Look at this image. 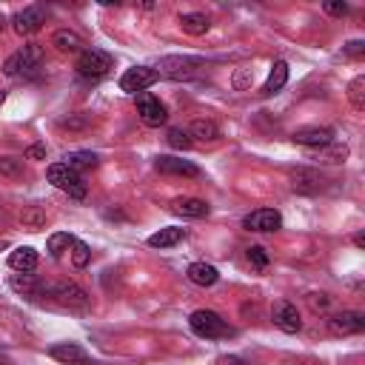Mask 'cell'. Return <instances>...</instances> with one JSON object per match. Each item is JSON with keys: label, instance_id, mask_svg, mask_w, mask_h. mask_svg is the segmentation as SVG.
<instances>
[{"label": "cell", "instance_id": "obj_1", "mask_svg": "<svg viewBox=\"0 0 365 365\" xmlns=\"http://www.w3.org/2000/svg\"><path fill=\"white\" fill-rule=\"evenodd\" d=\"M40 294L52 297L57 305L71 308V311H89V305H91V297L78 283H48V285H43Z\"/></svg>", "mask_w": 365, "mask_h": 365}, {"label": "cell", "instance_id": "obj_2", "mask_svg": "<svg viewBox=\"0 0 365 365\" xmlns=\"http://www.w3.org/2000/svg\"><path fill=\"white\" fill-rule=\"evenodd\" d=\"M43 63V46L37 43H26L23 48H17L15 55L6 57L3 63V71L9 78H26V75H35Z\"/></svg>", "mask_w": 365, "mask_h": 365}, {"label": "cell", "instance_id": "obj_3", "mask_svg": "<svg viewBox=\"0 0 365 365\" xmlns=\"http://www.w3.org/2000/svg\"><path fill=\"white\" fill-rule=\"evenodd\" d=\"M188 326H191V331L197 334V337H203V339H220V337H231L234 331H231V326L220 317L217 311H208V308H197L188 317Z\"/></svg>", "mask_w": 365, "mask_h": 365}, {"label": "cell", "instance_id": "obj_4", "mask_svg": "<svg viewBox=\"0 0 365 365\" xmlns=\"http://www.w3.org/2000/svg\"><path fill=\"white\" fill-rule=\"evenodd\" d=\"M46 177H48V183H52L55 188L66 191L71 200H83L86 197V183H83V177L75 172V168H69L66 163H52V166L46 168Z\"/></svg>", "mask_w": 365, "mask_h": 365}, {"label": "cell", "instance_id": "obj_5", "mask_svg": "<svg viewBox=\"0 0 365 365\" xmlns=\"http://www.w3.org/2000/svg\"><path fill=\"white\" fill-rule=\"evenodd\" d=\"M112 66H114V60L103 48H83L78 57V75L86 80H100L112 71Z\"/></svg>", "mask_w": 365, "mask_h": 365}, {"label": "cell", "instance_id": "obj_6", "mask_svg": "<svg viewBox=\"0 0 365 365\" xmlns=\"http://www.w3.org/2000/svg\"><path fill=\"white\" fill-rule=\"evenodd\" d=\"M200 66H203V60H197V57L168 55V57H163V60L157 63L154 71H157L160 78H168V80H191V78L200 71Z\"/></svg>", "mask_w": 365, "mask_h": 365}, {"label": "cell", "instance_id": "obj_7", "mask_svg": "<svg viewBox=\"0 0 365 365\" xmlns=\"http://www.w3.org/2000/svg\"><path fill=\"white\" fill-rule=\"evenodd\" d=\"M137 114L143 120V126H149V129H160L168 120V109L160 103V97H154L149 91L137 94Z\"/></svg>", "mask_w": 365, "mask_h": 365}, {"label": "cell", "instance_id": "obj_8", "mask_svg": "<svg viewBox=\"0 0 365 365\" xmlns=\"http://www.w3.org/2000/svg\"><path fill=\"white\" fill-rule=\"evenodd\" d=\"M242 229L257 231V234H274L283 229V214L277 208H257L242 220Z\"/></svg>", "mask_w": 365, "mask_h": 365}, {"label": "cell", "instance_id": "obj_9", "mask_svg": "<svg viewBox=\"0 0 365 365\" xmlns=\"http://www.w3.org/2000/svg\"><path fill=\"white\" fill-rule=\"evenodd\" d=\"M160 80V75L154 69H149V66H132V69H126L123 71V78H120V89L123 91H129V94H143L149 86H154Z\"/></svg>", "mask_w": 365, "mask_h": 365}, {"label": "cell", "instance_id": "obj_10", "mask_svg": "<svg viewBox=\"0 0 365 365\" xmlns=\"http://www.w3.org/2000/svg\"><path fill=\"white\" fill-rule=\"evenodd\" d=\"M297 145H305V149H326V145L334 143V129L328 126H308V129H297L291 134Z\"/></svg>", "mask_w": 365, "mask_h": 365}, {"label": "cell", "instance_id": "obj_11", "mask_svg": "<svg viewBox=\"0 0 365 365\" xmlns=\"http://www.w3.org/2000/svg\"><path fill=\"white\" fill-rule=\"evenodd\" d=\"M271 317H274V326L280 331H285V334H300L303 331V317H300V311H297L294 303H288V300L277 303Z\"/></svg>", "mask_w": 365, "mask_h": 365}, {"label": "cell", "instance_id": "obj_12", "mask_svg": "<svg viewBox=\"0 0 365 365\" xmlns=\"http://www.w3.org/2000/svg\"><path fill=\"white\" fill-rule=\"evenodd\" d=\"M328 328L339 337H348V334H359L365 328V314L362 311H339L328 317Z\"/></svg>", "mask_w": 365, "mask_h": 365}, {"label": "cell", "instance_id": "obj_13", "mask_svg": "<svg viewBox=\"0 0 365 365\" xmlns=\"http://www.w3.org/2000/svg\"><path fill=\"white\" fill-rule=\"evenodd\" d=\"M291 188L297 194H320L326 188V177L317 168H297V172H291Z\"/></svg>", "mask_w": 365, "mask_h": 365}, {"label": "cell", "instance_id": "obj_14", "mask_svg": "<svg viewBox=\"0 0 365 365\" xmlns=\"http://www.w3.org/2000/svg\"><path fill=\"white\" fill-rule=\"evenodd\" d=\"M43 23H46V15H43L40 6H26L23 12H17L12 17V26H15L17 35H35V32H40Z\"/></svg>", "mask_w": 365, "mask_h": 365}, {"label": "cell", "instance_id": "obj_15", "mask_svg": "<svg viewBox=\"0 0 365 365\" xmlns=\"http://www.w3.org/2000/svg\"><path fill=\"white\" fill-rule=\"evenodd\" d=\"M154 168L160 175H177V177H200V168L194 166V163H188V160H183V157H168V154H163V157H157L154 160Z\"/></svg>", "mask_w": 365, "mask_h": 365}, {"label": "cell", "instance_id": "obj_16", "mask_svg": "<svg viewBox=\"0 0 365 365\" xmlns=\"http://www.w3.org/2000/svg\"><path fill=\"white\" fill-rule=\"evenodd\" d=\"M48 357L63 362V365H91L89 354L78 343H57V346L48 348Z\"/></svg>", "mask_w": 365, "mask_h": 365}, {"label": "cell", "instance_id": "obj_17", "mask_svg": "<svg viewBox=\"0 0 365 365\" xmlns=\"http://www.w3.org/2000/svg\"><path fill=\"white\" fill-rule=\"evenodd\" d=\"M52 46L57 48V52H63V55H80L86 48L83 37L78 32H71V29H57L52 35Z\"/></svg>", "mask_w": 365, "mask_h": 365}, {"label": "cell", "instance_id": "obj_18", "mask_svg": "<svg viewBox=\"0 0 365 365\" xmlns=\"http://www.w3.org/2000/svg\"><path fill=\"white\" fill-rule=\"evenodd\" d=\"M285 83H288V63H285V60H274V66H271V71H269V78H265L260 94H262V97H271V94H277Z\"/></svg>", "mask_w": 365, "mask_h": 365}, {"label": "cell", "instance_id": "obj_19", "mask_svg": "<svg viewBox=\"0 0 365 365\" xmlns=\"http://www.w3.org/2000/svg\"><path fill=\"white\" fill-rule=\"evenodd\" d=\"M186 277H188L194 285L208 288V285H214L217 280H220V271H217L214 265H208V262H191L188 271H186Z\"/></svg>", "mask_w": 365, "mask_h": 365}, {"label": "cell", "instance_id": "obj_20", "mask_svg": "<svg viewBox=\"0 0 365 365\" xmlns=\"http://www.w3.org/2000/svg\"><path fill=\"white\" fill-rule=\"evenodd\" d=\"M172 211L180 217H191V220H200V217H208V203L197 200V197H180L172 203Z\"/></svg>", "mask_w": 365, "mask_h": 365}, {"label": "cell", "instance_id": "obj_21", "mask_svg": "<svg viewBox=\"0 0 365 365\" xmlns=\"http://www.w3.org/2000/svg\"><path fill=\"white\" fill-rule=\"evenodd\" d=\"M180 29L191 37H203L211 29V20L203 12H186V15H180Z\"/></svg>", "mask_w": 365, "mask_h": 365}, {"label": "cell", "instance_id": "obj_22", "mask_svg": "<svg viewBox=\"0 0 365 365\" xmlns=\"http://www.w3.org/2000/svg\"><path fill=\"white\" fill-rule=\"evenodd\" d=\"M9 285L17 291V294H26V297H37L43 291V283L32 274V271H17L9 277Z\"/></svg>", "mask_w": 365, "mask_h": 365}, {"label": "cell", "instance_id": "obj_23", "mask_svg": "<svg viewBox=\"0 0 365 365\" xmlns=\"http://www.w3.org/2000/svg\"><path fill=\"white\" fill-rule=\"evenodd\" d=\"M9 269L15 271H35L37 269V251L32 246H20L9 254Z\"/></svg>", "mask_w": 365, "mask_h": 365}, {"label": "cell", "instance_id": "obj_24", "mask_svg": "<svg viewBox=\"0 0 365 365\" xmlns=\"http://www.w3.org/2000/svg\"><path fill=\"white\" fill-rule=\"evenodd\" d=\"M191 140H200V143H217L220 140V129H217L214 120H194L188 126Z\"/></svg>", "mask_w": 365, "mask_h": 365}, {"label": "cell", "instance_id": "obj_25", "mask_svg": "<svg viewBox=\"0 0 365 365\" xmlns=\"http://www.w3.org/2000/svg\"><path fill=\"white\" fill-rule=\"evenodd\" d=\"M186 237V229H160L157 234H152L149 237V246L152 249H172V246H177V242Z\"/></svg>", "mask_w": 365, "mask_h": 365}, {"label": "cell", "instance_id": "obj_26", "mask_svg": "<svg viewBox=\"0 0 365 365\" xmlns=\"http://www.w3.org/2000/svg\"><path fill=\"white\" fill-rule=\"evenodd\" d=\"M66 166L69 168H75V172H91V168L100 166V157H97L94 152H71L66 154Z\"/></svg>", "mask_w": 365, "mask_h": 365}, {"label": "cell", "instance_id": "obj_27", "mask_svg": "<svg viewBox=\"0 0 365 365\" xmlns=\"http://www.w3.org/2000/svg\"><path fill=\"white\" fill-rule=\"evenodd\" d=\"M71 242H75V237H71L69 231H57V234H52V237L46 240V251H48V257H52V260H60L71 249Z\"/></svg>", "mask_w": 365, "mask_h": 365}, {"label": "cell", "instance_id": "obj_28", "mask_svg": "<svg viewBox=\"0 0 365 365\" xmlns=\"http://www.w3.org/2000/svg\"><path fill=\"white\" fill-rule=\"evenodd\" d=\"M20 223H23V229L37 231V229L46 226V211H43L40 206H23V211H20Z\"/></svg>", "mask_w": 365, "mask_h": 365}, {"label": "cell", "instance_id": "obj_29", "mask_svg": "<svg viewBox=\"0 0 365 365\" xmlns=\"http://www.w3.org/2000/svg\"><path fill=\"white\" fill-rule=\"evenodd\" d=\"M348 157V145H339V143H331L326 149H317V163H346Z\"/></svg>", "mask_w": 365, "mask_h": 365}, {"label": "cell", "instance_id": "obj_30", "mask_svg": "<svg viewBox=\"0 0 365 365\" xmlns=\"http://www.w3.org/2000/svg\"><path fill=\"white\" fill-rule=\"evenodd\" d=\"M0 177H6V180H20L23 177V157H0Z\"/></svg>", "mask_w": 365, "mask_h": 365}, {"label": "cell", "instance_id": "obj_31", "mask_svg": "<svg viewBox=\"0 0 365 365\" xmlns=\"http://www.w3.org/2000/svg\"><path fill=\"white\" fill-rule=\"evenodd\" d=\"M168 145L172 149H177V152H188L191 145H194V140H191V134H188V129H168Z\"/></svg>", "mask_w": 365, "mask_h": 365}, {"label": "cell", "instance_id": "obj_32", "mask_svg": "<svg viewBox=\"0 0 365 365\" xmlns=\"http://www.w3.org/2000/svg\"><path fill=\"white\" fill-rule=\"evenodd\" d=\"M71 262H75V269H86V265L91 262V249L86 246V242H80V240L71 242Z\"/></svg>", "mask_w": 365, "mask_h": 365}, {"label": "cell", "instance_id": "obj_33", "mask_svg": "<svg viewBox=\"0 0 365 365\" xmlns=\"http://www.w3.org/2000/svg\"><path fill=\"white\" fill-rule=\"evenodd\" d=\"M348 97H351V103L354 109H365V78H354L351 86H348Z\"/></svg>", "mask_w": 365, "mask_h": 365}, {"label": "cell", "instance_id": "obj_34", "mask_svg": "<svg viewBox=\"0 0 365 365\" xmlns=\"http://www.w3.org/2000/svg\"><path fill=\"white\" fill-rule=\"evenodd\" d=\"M246 257H249V262L254 265V269H269V262H271L269 251H265L262 246H249L246 249Z\"/></svg>", "mask_w": 365, "mask_h": 365}, {"label": "cell", "instance_id": "obj_35", "mask_svg": "<svg viewBox=\"0 0 365 365\" xmlns=\"http://www.w3.org/2000/svg\"><path fill=\"white\" fill-rule=\"evenodd\" d=\"M86 126H91V117L89 114H69V117L60 120V129H69V132H80Z\"/></svg>", "mask_w": 365, "mask_h": 365}, {"label": "cell", "instance_id": "obj_36", "mask_svg": "<svg viewBox=\"0 0 365 365\" xmlns=\"http://www.w3.org/2000/svg\"><path fill=\"white\" fill-rule=\"evenodd\" d=\"M323 12L331 15V17H346L348 15V3H334V0H328V3H323Z\"/></svg>", "mask_w": 365, "mask_h": 365}, {"label": "cell", "instance_id": "obj_37", "mask_svg": "<svg viewBox=\"0 0 365 365\" xmlns=\"http://www.w3.org/2000/svg\"><path fill=\"white\" fill-rule=\"evenodd\" d=\"M343 52H346V57H362L365 55V40H351Z\"/></svg>", "mask_w": 365, "mask_h": 365}, {"label": "cell", "instance_id": "obj_38", "mask_svg": "<svg viewBox=\"0 0 365 365\" xmlns=\"http://www.w3.org/2000/svg\"><path fill=\"white\" fill-rule=\"evenodd\" d=\"M308 303L317 308V311H326V308L331 305V297H328V294H308Z\"/></svg>", "mask_w": 365, "mask_h": 365}, {"label": "cell", "instance_id": "obj_39", "mask_svg": "<svg viewBox=\"0 0 365 365\" xmlns=\"http://www.w3.org/2000/svg\"><path fill=\"white\" fill-rule=\"evenodd\" d=\"M26 157H29V160H46V145H43V143H35V145H29Z\"/></svg>", "mask_w": 365, "mask_h": 365}, {"label": "cell", "instance_id": "obj_40", "mask_svg": "<svg viewBox=\"0 0 365 365\" xmlns=\"http://www.w3.org/2000/svg\"><path fill=\"white\" fill-rule=\"evenodd\" d=\"M214 365H246L240 357H234V354H223V357H217V362Z\"/></svg>", "mask_w": 365, "mask_h": 365}, {"label": "cell", "instance_id": "obj_41", "mask_svg": "<svg viewBox=\"0 0 365 365\" xmlns=\"http://www.w3.org/2000/svg\"><path fill=\"white\" fill-rule=\"evenodd\" d=\"M354 246H357V249H365V234H362V231L354 234Z\"/></svg>", "mask_w": 365, "mask_h": 365}, {"label": "cell", "instance_id": "obj_42", "mask_svg": "<svg viewBox=\"0 0 365 365\" xmlns=\"http://www.w3.org/2000/svg\"><path fill=\"white\" fill-rule=\"evenodd\" d=\"M6 226H9V214L3 206H0V229H6Z\"/></svg>", "mask_w": 365, "mask_h": 365}, {"label": "cell", "instance_id": "obj_43", "mask_svg": "<svg viewBox=\"0 0 365 365\" xmlns=\"http://www.w3.org/2000/svg\"><path fill=\"white\" fill-rule=\"evenodd\" d=\"M6 29V20H3V15H0V32H3Z\"/></svg>", "mask_w": 365, "mask_h": 365}, {"label": "cell", "instance_id": "obj_44", "mask_svg": "<svg viewBox=\"0 0 365 365\" xmlns=\"http://www.w3.org/2000/svg\"><path fill=\"white\" fill-rule=\"evenodd\" d=\"M3 249H9V242H6V240H0V251H3Z\"/></svg>", "mask_w": 365, "mask_h": 365}, {"label": "cell", "instance_id": "obj_45", "mask_svg": "<svg viewBox=\"0 0 365 365\" xmlns=\"http://www.w3.org/2000/svg\"><path fill=\"white\" fill-rule=\"evenodd\" d=\"M6 100V91H0V103H3Z\"/></svg>", "mask_w": 365, "mask_h": 365}]
</instances>
